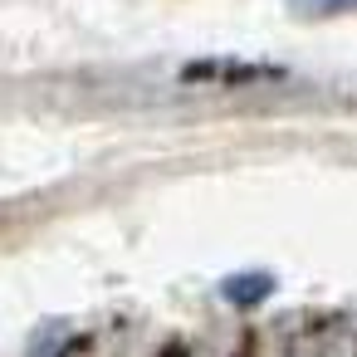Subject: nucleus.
<instances>
[{"mask_svg":"<svg viewBox=\"0 0 357 357\" xmlns=\"http://www.w3.org/2000/svg\"><path fill=\"white\" fill-rule=\"evenodd\" d=\"M181 79H191V84H274V79H284V69L245 64V59H196L181 69Z\"/></svg>","mask_w":357,"mask_h":357,"instance_id":"obj_1","label":"nucleus"},{"mask_svg":"<svg viewBox=\"0 0 357 357\" xmlns=\"http://www.w3.org/2000/svg\"><path fill=\"white\" fill-rule=\"evenodd\" d=\"M274 289H279V279H274L269 269H240V274L220 279V298H225L230 308H259Z\"/></svg>","mask_w":357,"mask_h":357,"instance_id":"obj_2","label":"nucleus"},{"mask_svg":"<svg viewBox=\"0 0 357 357\" xmlns=\"http://www.w3.org/2000/svg\"><path fill=\"white\" fill-rule=\"evenodd\" d=\"M294 15H308V20H323V15H342V10H357V0H289Z\"/></svg>","mask_w":357,"mask_h":357,"instance_id":"obj_3","label":"nucleus"}]
</instances>
